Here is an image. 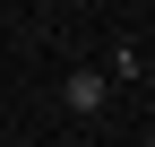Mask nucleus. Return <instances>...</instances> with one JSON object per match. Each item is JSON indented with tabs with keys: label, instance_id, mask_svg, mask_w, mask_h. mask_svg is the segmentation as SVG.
Returning a JSON list of instances; mask_svg holds the SVG:
<instances>
[{
	"label": "nucleus",
	"instance_id": "obj_1",
	"mask_svg": "<svg viewBox=\"0 0 155 147\" xmlns=\"http://www.w3.org/2000/svg\"><path fill=\"white\" fill-rule=\"evenodd\" d=\"M104 95H112V87L95 78V69H78V78L61 87V104H69V113H95V104H104Z\"/></svg>",
	"mask_w": 155,
	"mask_h": 147
}]
</instances>
